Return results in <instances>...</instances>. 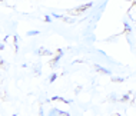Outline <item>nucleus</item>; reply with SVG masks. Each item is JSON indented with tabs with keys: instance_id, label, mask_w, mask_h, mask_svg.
Listing matches in <instances>:
<instances>
[{
	"instance_id": "nucleus-1",
	"label": "nucleus",
	"mask_w": 136,
	"mask_h": 116,
	"mask_svg": "<svg viewBox=\"0 0 136 116\" xmlns=\"http://www.w3.org/2000/svg\"><path fill=\"white\" fill-rule=\"evenodd\" d=\"M93 6V3H86V4H82V6H79V7H76V11L79 13V11H84L86 9H90Z\"/></svg>"
},
{
	"instance_id": "nucleus-2",
	"label": "nucleus",
	"mask_w": 136,
	"mask_h": 116,
	"mask_svg": "<svg viewBox=\"0 0 136 116\" xmlns=\"http://www.w3.org/2000/svg\"><path fill=\"white\" fill-rule=\"evenodd\" d=\"M94 67H96L97 70H100V72H103V73H106V74H110V70H106V69H103V67H100L99 64H96Z\"/></svg>"
},
{
	"instance_id": "nucleus-3",
	"label": "nucleus",
	"mask_w": 136,
	"mask_h": 116,
	"mask_svg": "<svg viewBox=\"0 0 136 116\" xmlns=\"http://www.w3.org/2000/svg\"><path fill=\"white\" fill-rule=\"evenodd\" d=\"M62 56H63V52H62V50H59V56H56V57H54V60H53V64L57 63V62L60 60V57H62Z\"/></svg>"
},
{
	"instance_id": "nucleus-4",
	"label": "nucleus",
	"mask_w": 136,
	"mask_h": 116,
	"mask_svg": "<svg viewBox=\"0 0 136 116\" xmlns=\"http://www.w3.org/2000/svg\"><path fill=\"white\" fill-rule=\"evenodd\" d=\"M39 30H30V32L27 33V36H36V34H39Z\"/></svg>"
},
{
	"instance_id": "nucleus-5",
	"label": "nucleus",
	"mask_w": 136,
	"mask_h": 116,
	"mask_svg": "<svg viewBox=\"0 0 136 116\" xmlns=\"http://www.w3.org/2000/svg\"><path fill=\"white\" fill-rule=\"evenodd\" d=\"M52 16H53V17H54V19H62V17H63V16H60V14H56L54 11H53V13H52Z\"/></svg>"
},
{
	"instance_id": "nucleus-6",
	"label": "nucleus",
	"mask_w": 136,
	"mask_h": 116,
	"mask_svg": "<svg viewBox=\"0 0 136 116\" xmlns=\"http://www.w3.org/2000/svg\"><path fill=\"white\" fill-rule=\"evenodd\" d=\"M56 77H57L56 74H52V76H50V79H49V82H50V83H52V82H54V80H56Z\"/></svg>"
},
{
	"instance_id": "nucleus-7",
	"label": "nucleus",
	"mask_w": 136,
	"mask_h": 116,
	"mask_svg": "<svg viewBox=\"0 0 136 116\" xmlns=\"http://www.w3.org/2000/svg\"><path fill=\"white\" fill-rule=\"evenodd\" d=\"M44 20L47 21V23H50V21H52V19H50V16H46V17H44Z\"/></svg>"
},
{
	"instance_id": "nucleus-8",
	"label": "nucleus",
	"mask_w": 136,
	"mask_h": 116,
	"mask_svg": "<svg viewBox=\"0 0 136 116\" xmlns=\"http://www.w3.org/2000/svg\"><path fill=\"white\" fill-rule=\"evenodd\" d=\"M125 29H126V32H130V27H129L127 23H125Z\"/></svg>"
},
{
	"instance_id": "nucleus-9",
	"label": "nucleus",
	"mask_w": 136,
	"mask_h": 116,
	"mask_svg": "<svg viewBox=\"0 0 136 116\" xmlns=\"http://www.w3.org/2000/svg\"><path fill=\"white\" fill-rule=\"evenodd\" d=\"M113 80H115V82H123V79H122V77H116V79H113Z\"/></svg>"
},
{
	"instance_id": "nucleus-10",
	"label": "nucleus",
	"mask_w": 136,
	"mask_h": 116,
	"mask_svg": "<svg viewBox=\"0 0 136 116\" xmlns=\"http://www.w3.org/2000/svg\"><path fill=\"white\" fill-rule=\"evenodd\" d=\"M3 49H4V46H3V44H0V50H3Z\"/></svg>"
}]
</instances>
